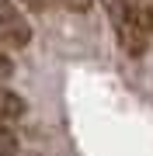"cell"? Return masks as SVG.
<instances>
[{"label":"cell","instance_id":"cell-1","mask_svg":"<svg viewBox=\"0 0 153 156\" xmlns=\"http://www.w3.org/2000/svg\"><path fill=\"white\" fill-rule=\"evenodd\" d=\"M101 4L111 17V28L118 35L122 52L143 56L153 38V4L150 0H101Z\"/></svg>","mask_w":153,"mask_h":156},{"label":"cell","instance_id":"cell-2","mask_svg":"<svg viewBox=\"0 0 153 156\" xmlns=\"http://www.w3.org/2000/svg\"><path fill=\"white\" fill-rule=\"evenodd\" d=\"M0 42L14 45V49H24L31 42V24L24 21L21 11H14V4L0 0Z\"/></svg>","mask_w":153,"mask_h":156},{"label":"cell","instance_id":"cell-3","mask_svg":"<svg viewBox=\"0 0 153 156\" xmlns=\"http://www.w3.org/2000/svg\"><path fill=\"white\" fill-rule=\"evenodd\" d=\"M24 115V101L14 94V90L0 87V122H14V118Z\"/></svg>","mask_w":153,"mask_h":156},{"label":"cell","instance_id":"cell-4","mask_svg":"<svg viewBox=\"0 0 153 156\" xmlns=\"http://www.w3.org/2000/svg\"><path fill=\"white\" fill-rule=\"evenodd\" d=\"M11 153H17V132L0 122V156H11Z\"/></svg>","mask_w":153,"mask_h":156},{"label":"cell","instance_id":"cell-5","mask_svg":"<svg viewBox=\"0 0 153 156\" xmlns=\"http://www.w3.org/2000/svg\"><path fill=\"white\" fill-rule=\"evenodd\" d=\"M59 4L66 7V11H77V14H87V11H91V4H94V0H59Z\"/></svg>","mask_w":153,"mask_h":156},{"label":"cell","instance_id":"cell-6","mask_svg":"<svg viewBox=\"0 0 153 156\" xmlns=\"http://www.w3.org/2000/svg\"><path fill=\"white\" fill-rule=\"evenodd\" d=\"M11 73H14V62L7 59V52H4V49H0V80H4V76H11Z\"/></svg>","mask_w":153,"mask_h":156},{"label":"cell","instance_id":"cell-7","mask_svg":"<svg viewBox=\"0 0 153 156\" xmlns=\"http://www.w3.org/2000/svg\"><path fill=\"white\" fill-rule=\"evenodd\" d=\"M21 4L28 7V11H46V4H49V0H21Z\"/></svg>","mask_w":153,"mask_h":156},{"label":"cell","instance_id":"cell-8","mask_svg":"<svg viewBox=\"0 0 153 156\" xmlns=\"http://www.w3.org/2000/svg\"><path fill=\"white\" fill-rule=\"evenodd\" d=\"M150 4H153V0H150Z\"/></svg>","mask_w":153,"mask_h":156}]
</instances>
